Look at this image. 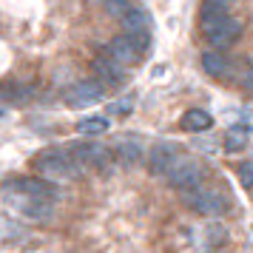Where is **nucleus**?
Here are the masks:
<instances>
[{
	"label": "nucleus",
	"mask_w": 253,
	"mask_h": 253,
	"mask_svg": "<svg viewBox=\"0 0 253 253\" xmlns=\"http://www.w3.org/2000/svg\"><path fill=\"white\" fill-rule=\"evenodd\" d=\"M35 168L48 182H66V179H80L83 176V165L71 157V151L60 148H48L43 154H37Z\"/></svg>",
	"instance_id": "1"
},
{
	"label": "nucleus",
	"mask_w": 253,
	"mask_h": 253,
	"mask_svg": "<svg viewBox=\"0 0 253 253\" xmlns=\"http://www.w3.org/2000/svg\"><path fill=\"white\" fill-rule=\"evenodd\" d=\"M3 205L9 211H14L17 216L32 219V222H46V219L54 216V202L20 194V191H14L12 185H3Z\"/></svg>",
	"instance_id": "2"
},
{
	"label": "nucleus",
	"mask_w": 253,
	"mask_h": 253,
	"mask_svg": "<svg viewBox=\"0 0 253 253\" xmlns=\"http://www.w3.org/2000/svg\"><path fill=\"white\" fill-rule=\"evenodd\" d=\"M182 199L188 202V208H194L196 213H202V216H222L225 211L230 208V199L219 188H196V191H185Z\"/></svg>",
	"instance_id": "3"
},
{
	"label": "nucleus",
	"mask_w": 253,
	"mask_h": 253,
	"mask_svg": "<svg viewBox=\"0 0 253 253\" xmlns=\"http://www.w3.org/2000/svg\"><path fill=\"white\" fill-rule=\"evenodd\" d=\"M165 179H168L176 191H182V194L185 191H196V188H202L205 168L196 160H191V157H179V162L171 168V173H168Z\"/></svg>",
	"instance_id": "4"
},
{
	"label": "nucleus",
	"mask_w": 253,
	"mask_h": 253,
	"mask_svg": "<svg viewBox=\"0 0 253 253\" xmlns=\"http://www.w3.org/2000/svg\"><path fill=\"white\" fill-rule=\"evenodd\" d=\"M71 157L80 162V165H91V168H105L108 162H111V151L100 145V142H94V139H80V142H74L71 145Z\"/></svg>",
	"instance_id": "5"
},
{
	"label": "nucleus",
	"mask_w": 253,
	"mask_h": 253,
	"mask_svg": "<svg viewBox=\"0 0 253 253\" xmlns=\"http://www.w3.org/2000/svg\"><path fill=\"white\" fill-rule=\"evenodd\" d=\"M179 148L173 145V142H157L154 148L148 151V171L154 176H168L171 168L179 162Z\"/></svg>",
	"instance_id": "6"
},
{
	"label": "nucleus",
	"mask_w": 253,
	"mask_h": 253,
	"mask_svg": "<svg viewBox=\"0 0 253 253\" xmlns=\"http://www.w3.org/2000/svg\"><path fill=\"white\" fill-rule=\"evenodd\" d=\"M123 26H126V35L137 40V46L145 51L148 48V35H151V14L142 9V6H134L131 12L123 17Z\"/></svg>",
	"instance_id": "7"
},
{
	"label": "nucleus",
	"mask_w": 253,
	"mask_h": 253,
	"mask_svg": "<svg viewBox=\"0 0 253 253\" xmlns=\"http://www.w3.org/2000/svg\"><path fill=\"white\" fill-rule=\"evenodd\" d=\"M100 100H103V83L100 80H83L66 94V103L71 108H85V105L100 103Z\"/></svg>",
	"instance_id": "8"
},
{
	"label": "nucleus",
	"mask_w": 253,
	"mask_h": 253,
	"mask_svg": "<svg viewBox=\"0 0 253 253\" xmlns=\"http://www.w3.org/2000/svg\"><path fill=\"white\" fill-rule=\"evenodd\" d=\"M105 54H111L117 63H123V66H131V63H139L142 57V48L137 46V40L134 37H114L108 46H105Z\"/></svg>",
	"instance_id": "9"
},
{
	"label": "nucleus",
	"mask_w": 253,
	"mask_h": 253,
	"mask_svg": "<svg viewBox=\"0 0 253 253\" xmlns=\"http://www.w3.org/2000/svg\"><path fill=\"white\" fill-rule=\"evenodd\" d=\"M6 185H12L14 191H20V194L35 196V199H48V202L57 199V188L48 185V179H29V176H20V179H9Z\"/></svg>",
	"instance_id": "10"
},
{
	"label": "nucleus",
	"mask_w": 253,
	"mask_h": 253,
	"mask_svg": "<svg viewBox=\"0 0 253 253\" xmlns=\"http://www.w3.org/2000/svg\"><path fill=\"white\" fill-rule=\"evenodd\" d=\"M242 23L239 20H233V17H228L225 23H219L213 32H208V40H211V46H216V48H228V46H233L236 40L242 37Z\"/></svg>",
	"instance_id": "11"
},
{
	"label": "nucleus",
	"mask_w": 253,
	"mask_h": 253,
	"mask_svg": "<svg viewBox=\"0 0 253 253\" xmlns=\"http://www.w3.org/2000/svg\"><path fill=\"white\" fill-rule=\"evenodd\" d=\"M230 14H228V0H205L202 12H199V20H202V32H213L219 23H225Z\"/></svg>",
	"instance_id": "12"
},
{
	"label": "nucleus",
	"mask_w": 253,
	"mask_h": 253,
	"mask_svg": "<svg viewBox=\"0 0 253 253\" xmlns=\"http://www.w3.org/2000/svg\"><path fill=\"white\" fill-rule=\"evenodd\" d=\"M94 71H97L105 83H111V85H123V83H126L123 63H117L111 54H100V57L94 60Z\"/></svg>",
	"instance_id": "13"
},
{
	"label": "nucleus",
	"mask_w": 253,
	"mask_h": 253,
	"mask_svg": "<svg viewBox=\"0 0 253 253\" xmlns=\"http://www.w3.org/2000/svg\"><path fill=\"white\" fill-rule=\"evenodd\" d=\"M142 139L139 137H120L114 142V154L123 162H139L142 160Z\"/></svg>",
	"instance_id": "14"
},
{
	"label": "nucleus",
	"mask_w": 253,
	"mask_h": 253,
	"mask_svg": "<svg viewBox=\"0 0 253 253\" xmlns=\"http://www.w3.org/2000/svg\"><path fill=\"white\" fill-rule=\"evenodd\" d=\"M179 126H182V131L199 134V131H208V128L213 126V117L208 114V111H202V108H191V111H185L182 114Z\"/></svg>",
	"instance_id": "15"
},
{
	"label": "nucleus",
	"mask_w": 253,
	"mask_h": 253,
	"mask_svg": "<svg viewBox=\"0 0 253 253\" xmlns=\"http://www.w3.org/2000/svg\"><path fill=\"white\" fill-rule=\"evenodd\" d=\"M0 239H3V245L20 242V239H26V228L20 222H14L12 216H3L0 219Z\"/></svg>",
	"instance_id": "16"
},
{
	"label": "nucleus",
	"mask_w": 253,
	"mask_h": 253,
	"mask_svg": "<svg viewBox=\"0 0 253 253\" xmlns=\"http://www.w3.org/2000/svg\"><path fill=\"white\" fill-rule=\"evenodd\" d=\"M77 131L80 134H105L108 131V117L103 114H94V117H83L80 123H77Z\"/></svg>",
	"instance_id": "17"
},
{
	"label": "nucleus",
	"mask_w": 253,
	"mask_h": 253,
	"mask_svg": "<svg viewBox=\"0 0 253 253\" xmlns=\"http://www.w3.org/2000/svg\"><path fill=\"white\" fill-rule=\"evenodd\" d=\"M202 69H205L211 77H219V74H225L228 63H225V57H222L219 51H205V54H202Z\"/></svg>",
	"instance_id": "18"
},
{
	"label": "nucleus",
	"mask_w": 253,
	"mask_h": 253,
	"mask_svg": "<svg viewBox=\"0 0 253 253\" xmlns=\"http://www.w3.org/2000/svg\"><path fill=\"white\" fill-rule=\"evenodd\" d=\"M103 3H105V12L114 14V17H120V20L137 6V0H103Z\"/></svg>",
	"instance_id": "19"
},
{
	"label": "nucleus",
	"mask_w": 253,
	"mask_h": 253,
	"mask_svg": "<svg viewBox=\"0 0 253 253\" xmlns=\"http://www.w3.org/2000/svg\"><path fill=\"white\" fill-rule=\"evenodd\" d=\"M239 182H242V188H248L251 191L253 188V160H248V162H242L239 165Z\"/></svg>",
	"instance_id": "20"
},
{
	"label": "nucleus",
	"mask_w": 253,
	"mask_h": 253,
	"mask_svg": "<svg viewBox=\"0 0 253 253\" xmlns=\"http://www.w3.org/2000/svg\"><path fill=\"white\" fill-rule=\"evenodd\" d=\"M205 239L211 242V245H222V242H228V230L222 228V225H211V228L205 230Z\"/></svg>",
	"instance_id": "21"
},
{
	"label": "nucleus",
	"mask_w": 253,
	"mask_h": 253,
	"mask_svg": "<svg viewBox=\"0 0 253 253\" xmlns=\"http://www.w3.org/2000/svg\"><path fill=\"white\" fill-rule=\"evenodd\" d=\"M225 148H228V151H239V148H242V139H239V134H233V137H228V142H225Z\"/></svg>",
	"instance_id": "22"
},
{
	"label": "nucleus",
	"mask_w": 253,
	"mask_h": 253,
	"mask_svg": "<svg viewBox=\"0 0 253 253\" xmlns=\"http://www.w3.org/2000/svg\"><path fill=\"white\" fill-rule=\"evenodd\" d=\"M248 85L253 88V69H251V74H248Z\"/></svg>",
	"instance_id": "23"
}]
</instances>
